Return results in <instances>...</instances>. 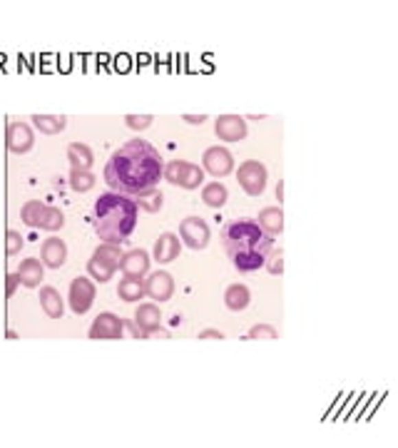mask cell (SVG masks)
Returning <instances> with one entry per match:
<instances>
[{
  "label": "cell",
  "instance_id": "obj_1",
  "mask_svg": "<svg viewBox=\"0 0 398 448\" xmlns=\"http://www.w3.org/2000/svg\"><path fill=\"white\" fill-rule=\"evenodd\" d=\"M165 162L154 145L147 140H130L105 165V182L110 189L125 197L152 192L159 185Z\"/></svg>",
  "mask_w": 398,
  "mask_h": 448
},
{
  "label": "cell",
  "instance_id": "obj_2",
  "mask_svg": "<svg viewBox=\"0 0 398 448\" xmlns=\"http://www.w3.org/2000/svg\"><path fill=\"white\" fill-rule=\"evenodd\" d=\"M222 244L234 267L242 274H252L266 264L274 249V237L266 235L257 220H232L222 229Z\"/></svg>",
  "mask_w": 398,
  "mask_h": 448
},
{
  "label": "cell",
  "instance_id": "obj_3",
  "mask_svg": "<svg viewBox=\"0 0 398 448\" xmlns=\"http://www.w3.org/2000/svg\"><path fill=\"white\" fill-rule=\"evenodd\" d=\"M139 207L132 197L117 192L102 194L93 207V224L95 232L107 244H122L137 227Z\"/></svg>",
  "mask_w": 398,
  "mask_h": 448
},
{
  "label": "cell",
  "instance_id": "obj_4",
  "mask_svg": "<svg viewBox=\"0 0 398 448\" xmlns=\"http://www.w3.org/2000/svg\"><path fill=\"white\" fill-rule=\"evenodd\" d=\"M162 174L169 185H177L182 189H197L199 185H204V169L185 160H172L169 165H165Z\"/></svg>",
  "mask_w": 398,
  "mask_h": 448
},
{
  "label": "cell",
  "instance_id": "obj_5",
  "mask_svg": "<svg viewBox=\"0 0 398 448\" xmlns=\"http://www.w3.org/2000/svg\"><path fill=\"white\" fill-rule=\"evenodd\" d=\"M266 177H269V174H266V167L257 160L244 162V165L239 167V172H237L239 185H242V189H244L249 197H259V194L264 192V189H266Z\"/></svg>",
  "mask_w": 398,
  "mask_h": 448
},
{
  "label": "cell",
  "instance_id": "obj_6",
  "mask_svg": "<svg viewBox=\"0 0 398 448\" xmlns=\"http://www.w3.org/2000/svg\"><path fill=\"white\" fill-rule=\"evenodd\" d=\"M179 237L189 249H204L209 244V224L202 217H187L179 224Z\"/></svg>",
  "mask_w": 398,
  "mask_h": 448
},
{
  "label": "cell",
  "instance_id": "obj_7",
  "mask_svg": "<svg viewBox=\"0 0 398 448\" xmlns=\"http://www.w3.org/2000/svg\"><path fill=\"white\" fill-rule=\"evenodd\" d=\"M95 301V284L87 276H78L70 284V309L75 314H87Z\"/></svg>",
  "mask_w": 398,
  "mask_h": 448
},
{
  "label": "cell",
  "instance_id": "obj_8",
  "mask_svg": "<svg viewBox=\"0 0 398 448\" xmlns=\"http://www.w3.org/2000/svg\"><path fill=\"white\" fill-rule=\"evenodd\" d=\"M202 165L214 177H226L234 169V157L226 148H209L202 157Z\"/></svg>",
  "mask_w": 398,
  "mask_h": 448
},
{
  "label": "cell",
  "instance_id": "obj_9",
  "mask_svg": "<svg viewBox=\"0 0 398 448\" xmlns=\"http://www.w3.org/2000/svg\"><path fill=\"white\" fill-rule=\"evenodd\" d=\"M214 132H217L219 140H224V142L244 140L246 137V120L244 117H239V115H222V117H217Z\"/></svg>",
  "mask_w": 398,
  "mask_h": 448
},
{
  "label": "cell",
  "instance_id": "obj_10",
  "mask_svg": "<svg viewBox=\"0 0 398 448\" xmlns=\"http://www.w3.org/2000/svg\"><path fill=\"white\" fill-rule=\"evenodd\" d=\"M35 145L33 130L25 122H10L8 125V150L15 154H25L30 152Z\"/></svg>",
  "mask_w": 398,
  "mask_h": 448
},
{
  "label": "cell",
  "instance_id": "obj_11",
  "mask_svg": "<svg viewBox=\"0 0 398 448\" xmlns=\"http://www.w3.org/2000/svg\"><path fill=\"white\" fill-rule=\"evenodd\" d=\"M122 331H125L122 319L110 314V311H105V314H100L97 319L93 321V327H90V339H119Z\"/></svg>",
  "mask_w": 398,
  "mask_h": 448
},
{
  "label": "cell",
  "instance_id": "obj_12",
  "mask_svg": "<svg viewBox=\"0 0 398 448\" xmlns=\"http://www.w3.org/2000/svg\"><path fill=\"white\" fill-rule=\"evenodd\" d=\"M147 296H152L154 301H167L172 299L174 294V279L167 272H154L150 274V279L145 281Z\"/></svg>",
  "mask_w": 398,
  "mask_h": 448
},
{
  "label": "cell",
  "instance_id": "obj_13",
  "mask_svg": "<svg viewBox=\"0 0 398 448\" xmlns=\"http://www.w3.org/2000/svg\"><path fill=\"white\" fill-rule=\"evenodd\" d=\"M119 269L125 272V276H137V279H142V276L150 272V255H147L145 249H132V252L122 255Z\"/></svg>",
  "mask_w": 398,
  "mask_h": 448
},
{
  "label": "cell",
  "instance_id": "obj_14",
  "mask_svg": "<svg viewBox=\"0 0 398 448\" xmlns=\"http://www.w3.org/2000/svg\"><path fill=\"white\" fill-rule=\"evenodd\" d=\"M40 257H43V264H47L50 269H60L67 259V244L60 237H50L43 241Z\"/></svg>",
  "mask_w": 398,
  "mask_h": 448
},
{
  "label": "cell",
  "instance_id": "obj_15",
  "mask_svg": "<svg viewBox=\"0 0 398 448\" xmlns=\"http://www.w3.org/2000/svg\"><path fill=\"white\" fill-rule=\"evenodd\" d=\"M67 160L73 165V172H90L95 157H93V150L87 148V145L73 142V145L67 148Z\"/></svg>",
  "mask_w": 398,
  "mask_h": 448
},
{
  "label": "cell",
  "instance_id": "obj_16",
  "mask_svg": "<svg viewBox=\"0 0 398 448\" xmlns=\"http://www.w3.org/2000/svg\"><path fill=\"white\" fill-rule=\"evenodd\" d=\"M179 249H182V244H179V239L174 235H162L157 241H154V259L159 261V264H167V261H174L179 257Z\"/></svg>",
  "mask_w": 398,
  "mask_h": 448
},
{
  "label": "cell",
  "instance_id": "obj_17",
  "mask_svg": "<svg viewBox=\"0 0 398 448\" xmlns=\"http://www.w3.org/2000/svg\"><path fill=\"white\" fill-rule=\"evenodd\" d=\"M134 324H137V327L147 334V339H150V331L159 329V324H162V314H159V309L154 307V304H142V307H137V311H134Z\"/></svg>",
  "mask_w": 398,
  "mask_h": 448
},
{
  "label": "cell",
  "instance_id": "obj_18",
  "mask_svg": "<svg viewBox=\"0 0 398 448\" xmlns=\"http://www.w3.org/2000/svg\"><path fill=\"white\" fill-rule=\"evenodd\" d=\"M259 227L264 229L269 237H277L284 232V212H281V207H266L261 209V214H259Z\"/></svg>",
  "mask_w": 398,
  "mask_h": 448
},
{
  "label": "cell",
  "instance_id": "obj_19",
  "mask_svg": "<svg viewBox=\"0 0 398 448\" xmlns=\"http://www.w3.org/2000/svg\"><path fill=\"white\" fill-rule=\"evenodd\" d=\"M249 301H252V294H249V289L244 284H229L224 292V304L226 309H232V311H244L249 307Z\"/></svg>",
  "mask_w": 398,
  "mask_h": 448
},
{
  "label": "cell",
  "instance_id": "obj_20",
  "mask_svg": "<svg viewBox=\"0 0 398 448\" xmlns=\"http://www.w3.org/2000/svg\"><path fill=\"white\" fill-rule=\"evenodd\" d=\"M117 294H119V299L127 301V304H134V301H139L147 294L145 281L137 279V276H125V279L117 284Z\"/></svg>",
  "mask_w": 398,
  "mask_h": 448
},
{
  "label": "cell",
  "instance_id": "obj_21",
  "mask_svg": "<svg viewBox=\"0 0 398 448\" xmlns=\"http://www.w3.org/2000/svg\"><path fill=\"white\" fill-rule=\"evenodd\" d=\"M47 212V204L40 200H30L23 204V209H20V220H23V224H27V227L33 229H40V224H43V217H45Z\"/></svg>",
  "mask_w": 398,
  "mask_h": 448
},
{
  "label": "cell",
  "instance_id": "obj_22",
  "mask_svg": "<svg viewBox=\"0 0 398 448\" xmlns=\"http://www.w3.org/2000/svg\"><path fill=\"white\" fill-rule=\"evenodd\" d=\"M18 276L27 289L40 287V281H43V264H40L38 259H33V257H30V259H23V264H20V269H18Z\"/></svg>",
  "mask_w": 398,
  "mask_h": 448
},
{
  "label": "cell",
  "instance_id": "obj_23",
  "mask_svg": "<svg viewBox=\"0 0 398 448\" xmlns=\"http://www.w3.org/2000/svg\"><path fill=\"white\" fill-rule=\"evenodd\" d=\"M40 307H43V311H45L50 319H60V316H62V311H65L62 299H60V294L55 292L53 287L40 289Z\"/></svg>",
  "mask_w": 398,
  "mask_h": 448
},
{
  "label": "cell",
  "instance_id": "obj_24",
  "mask_svg": "<svg viewBox=\"0 0 398 448\" xmlns=\"http://www.w3.org/2000/svg\"><path fill=\"white\" fill-rule=\"evenodd\" d=\"M33 125L43 134H58L67 128V117H62V115H33Z\"/></svg>",
  "mask_w": 398,
  "mask_h": 448
},
{
  "label": "cell",
  "instance_id": "obj_25",
  "mask_svg": "<svg viewBox=\"0 0 398 448\" xmlns=\"http://www.w3.org/2000/svg\"><path fill=\"white\" fill-rule=\"evenodd\" d=\"M226 200H229V192H226L224 185L212 182V185H204V187H202V202H204L207 207H212V209L224 207Z\"/></svg>",
  "mask_w": 398,
  "mask_h": 448
},
{
  "label": "cell",
  "instance_id": "obj_26",
  "mask_svg": "<svg viewBox=\"0 0 398 448\" xmlns=\"http://www.w3.org/2000/svg\"><path fill=\"white\" fill-rule=\"evenodd\" d=\"M134 204H137L139 209H145V212L154 214L162 209V202H165V197H162V192L159 189H152V192H145V194H137V197H132Z\"/></svg>",
  "mask_w": 398,
  "mask_h": 448
},
{
  "label": "cell",
  "instance_id": "obj_27",
  "mask_svg": "<svg viewBox=\"0 0 398 448\" xmlns=\"http://www.w3.org/2000/svg\"><path fill=\"white\" fill-rule=\"evenodd\" d=\"M87 272H90V276H93L95 281H100V284H102V281H110V279H113L115 267H110L107 261L95 259V257H93V259L87 261Z\"/></svg>",
  "mask_w": 398,
  "mask_h": 448
},
{
  "label": "cell",
  "instance_id": "obj_28",
  "mask_svg": "<svg viewBox=\"0 0 398 448\" xmlns=\"http://www.w3.org/2000/svg\"><path fill=\"white\" fill-rule=\"evenodd\" d=\"M95 259H102L107 261L110 267L119 269V261H122V252H119L117 244H100L97 249H95Z\"/></svg>",
  "mask_w": 398,
  "mask_h": 448
},
{
  "label": "cell",
  "instance_id": "obj_29",
  "mask_svg": "<svg viewBox=\"0 0 398 448\" xmlns=\"http://www.w3.org/2000/svg\"><path fill=\"white\" fill-rule=\"evenodd\" d=\"M65 224V217H62V212H60L58 207H47L45 217H43V224H40V229H45V232H55V229H60Z\"/></svg>",
  "mask_w": 398,
  "mask_h": 448
},
{
  "label": "cell",
  "instance_id": "obj_30",
  "mask_svg": "<svg viewBox=\"0 0 398 448\" xmlns=\"http://www.w3.org/2000/svg\"><path fill=\"white\" fill-rule=\"evenodd\" d=\"M95 185V174L90 172H73L70 174V187L75 189V192H90Z\"/></svg>",
  "mask_w": 398,
  "mask_h": 448
},
{
  "label": "cell",
  "instance_id": "obj_31",
  "mask_svg": "<svg viewBox=\"0 0 398 448\" xmlns=\"http://www.w3.org/2000/svg\"><path fill=\"white\" fill-rule=\"evenodd\" d=\"M264 267L269 274H274V276L281 274V272H284V249H272V255H269Z\"/></svg>",
  "mask_w": 398,
  "mask_h": 448
},
{
  "label": "cell",
  "instance_id": "obj_32",
  "mask_svg": "<svg viewBox=\"0 0 398 448\" xmlns=\"http://www.w3.org/2000/svg\"><path fill=\"white\" fill-rule=\"evenodd\" d=\"M125 122H127V128H132V130H147L152 125V115H127Z\"/></svg>",
  "mask_w": 398,
  "mask_h": 448
},
{
  "label": "cell",
  "instance_id": "obj_33",
  "mask_svg": "<svg viewBox=\"0 0 398 448\" xmlns=\"http://www.w3.org/2000/svg\"><path fill=\"white\" fill-rule=\"evenodd\" d=\"M279 331L274 327H269V324H259V327H254L252 331H249V339H277Z\"/></svg>",
  "mask_w": 398,
  "mask_h": 448
},
{
  "label": "cell",
  "instance_id": "obj_34",
  "mask_svg": "<svg viewBox=\"0 0 398 448\" xmlns=\"http://www.w3.org/2000/svg\"><path fill=\"white\" fill-rule=\"evenodd\" d=\"M5 241H8L5 252H8V255H10V257L18 255L20 249H23V237H20V232H15V229H10V232H8Z\"/></svg>",
  "mask_w": 398,
  "mask_h": 448
},
{
  "label": "cell",
  "instance_id": "obj_35",
  "mask_svg": "<svg viewBox=\"0 0 398 448\" xmlns=\"http://www.w3.org/2000/svg\"><path fill=\"white\" fill-rule=\"evenodd\" d=\"M122 327H125V329H130V334H132L134 339H147V334H145V331H142V329L137 327V324H134V321H127V319H122Z\"/></svg>",
  "mask_w": 398,
  "mask_h": 448
},
{
  "label": "cell",
  "instance_id": "obj_36",
  "mask_svg": "<svg viewBox=\"0 0 398 448\" xmlns=\"http://www.w3.org/2000/svg\"><path fill=\"white\" fill-rule=\"evenodd\" d=\"M18 284H23V281H20L18 272H15V274H10V276H8V287H5V294H8V296H13V294H15V289H18Z\"/></svg>",
  "mask_w": 398,
  "mask_h": 448
},
{
  "label": "cell",
  "instance_id": "obj_37",
  "mask_svg": "<svg viewBox=\"0 0 398 448\" xmlns=\"http://www.w3.org/2000/svg\"><path fill=\"white\" fill-rule=\"evenodd\" d=\"M199 339H224V334H219V331H212V329H209V331H202Z\"/></svg>",
  "mask_w": 398,
  "mask_h": 448
},
{
  "label": "cell",
  "instance_id": "obj_38",
  "mask_svg": "<svg viewBox=\"0 0 398 448\" xmlns=\"http://www.w3.org/2000/svg\"><path fill=\"white\" fill-rule=\"evenodd\" d=\"M185 120H187V122H192V125H199V122H204V120H207V115H185Z\"/></svg>",
  "mask_w": 398,
  "mask_h": 448
},
{
  "label": "cell",
  "instance_id": "obj_39",
  "mask_svg": "<svg viewBox=\"0 0 398 448\" xmlns=\"http://www.w3.org/2000/svg\"><path fill=\"white\" fill-rule=\"evenodd\" d=\"M150 336H159V339H169V331H165V329H154V331H150Z\"/></svg>",
  "mask_w": 398,
  "mask_h": 448
},
{
  "label": "cell",
  "instance_id": "obj_40",
  "mask_svg": "<svg viewBox=\"0 0 398 448\" xmlns=\"http://www.w3.org/2000/svg\"><path fill=\"white\" fill-rule=\"evenodd\" d=\"M277 197H279V202H281V197H284V182H279L277 185Z\"/></svg>",
  "mask_w": 398,
  "mask_h": 448
}]
</instances>
